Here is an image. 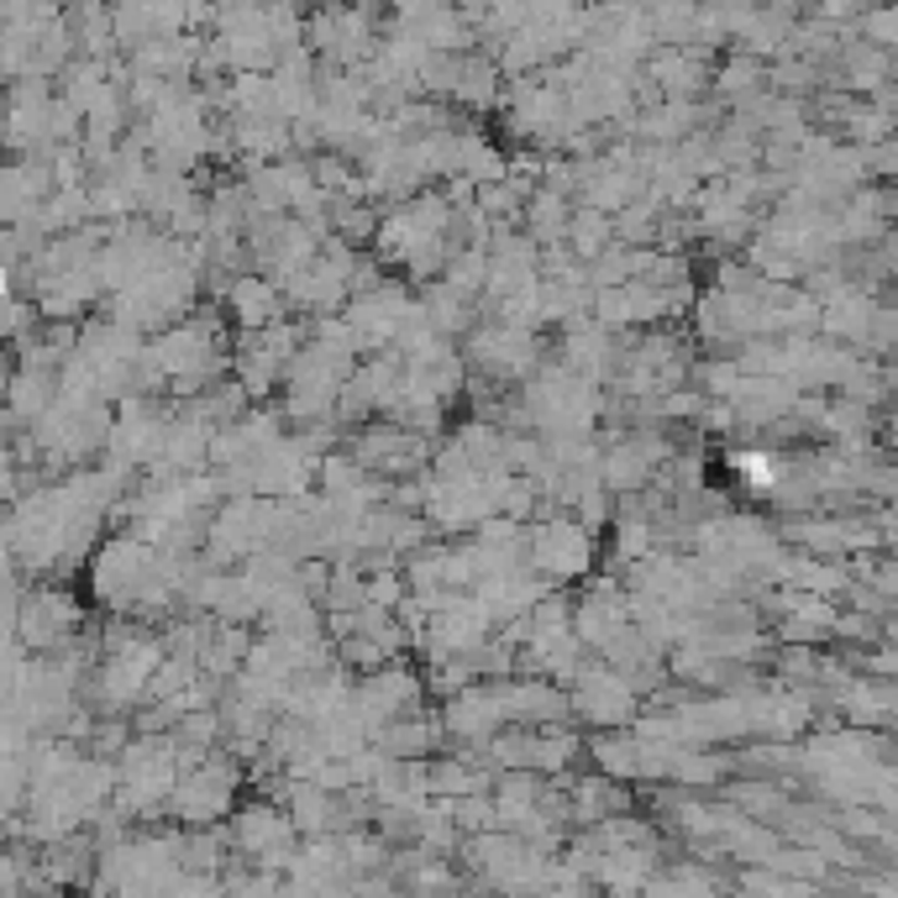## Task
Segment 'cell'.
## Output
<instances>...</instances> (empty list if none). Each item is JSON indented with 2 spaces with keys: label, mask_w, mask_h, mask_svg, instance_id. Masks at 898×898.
I'll return each instance as SVG.
<instances>
[{
  "label": "cell",
  "mask_w": 898,
  "mask_h": 898,
  "mask_svg": "<svg viewBox=\"0 0 898 898\" xmlns=\"http://www.w3.org/2000/svg\"><path fill=\"white\" fill-rule=\"evenodd\" d=\"M735 468H741V474L752 478V483H762V489H767V483L778 478V468H773V463H767L762 452H741V457H735Z\"/></svg>",
  "instance_id": "obj_1"
}]
</instances>
